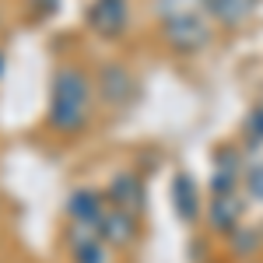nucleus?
Instances as JSON below:
<instances>
[{
	"mask_svg": "<svg viewBox=\"0 0 263 263\" xmlns=\"http://www.w3.org/2000/svg\"><path fill=\"white\" fill-rule=\"evenodd\" d=\"M91 102H95V81L78 63H60L49 78V105L46 123L60 137H78L91 123Z\"/></svg>",
	"mask_w": 263,
	"mask_h": 263,
	"instance_id": "1",
	"label": "nucleus"
},
{
	"mask_svg": "<svg viewBox=\"0 0 263 263\" xmlns=\"http://www.w3.org/2000/svg\"><path fill=\"white\" fill-rule=\"evenodd\" d=\"M162 32H165V42L176 53H197L211 42V25H207L200 7H190V11L162 18Z\"/></svg>",
	"mask_w": 263,
	"mask_h": 263,
	"instance_id": "2",
	"label": "nucleus"
},
{
	"mask_svg": "<svg viewBox=\"0 0 263 263\" xmlns=\"http://www.w3.org/2000/svg\"><path fill=\"white\" fill-rule=\"evenodd\" d=\"M95 99L109 109H126L137 102V78L123 63H102L95 74Z\"/></svg>",
	"mask_w": 263,
	"mask_h": 263,
	"instance_id": "3",
	"label": "nucleus"
},
{
	"mask_svg": "<svg viewBox=\"0 0 263 263\" xmlns=\"http://www.w3.org/2000/svg\"><path fill=\"white\" fill-rule=\"evenodd\" d=\"M84 21L102 39H120L130 25V0H91L84 11Z\"/></svg>",
	"mask_w": 263,
	"mask_h": 263,
	"instance_id": "4",
	"label": "nucleus"
},
{
	"mask_svg": "<svg viewBox=\"0 0 263 263\" xmlns=\"http://www.w3.org/2000/svg\"><path fill=\"white\" fill-rule=\"evenodd\" d=\"M105 203L116 207V211H126V214H144V203H147V190H144V179L137 172H116L112 179L105 182Z\"/></svg>",
	"mask_w": 263,
	"mask_h": 263,
	"instance_id": "5",
	"label": "nucleus"
},
{
	"mask_svg": "<svg viewBox=\"0 0 263 263\" xmlns=\"http://www.w3.org/2000/svg\"><path fill=\"white\" fill-rule=\"evenodd\" d=\"M99 235L112 253L134 249L137 239H141V218L126 214V211H116V207H105V214H102V221H99Z\"/></svg>",
	"mask_w": 263,
	"mask_h": 263,
	"instance_id": "6",
	"label": "nucleus"
},
{
	"mask_svg": "<svg viewBox=\"0 0 263 263\" xmlns=\"http://www.w3.org/2000/svg\"><path fill=\"white\" fill-rule=\"evenodd\" d=\"M105 207H109V203H105V193L95 190V186H78V190H70V197L63 203L67 221L95 228V232H99V221H102V214H105Z\"/></svg>",
	"mask_w": 263,
	"mask_h": 263,
	"instance_id": "7",
	"label": "nucleus"
},
{
	"mask_svg": "<svg viewBox=\"0 0 263 263\" xmlns=\"http://www.w3.org/2000/svg\"><path fill=\"white\" fill-rule=\"evenodd\" d=\"M67 249H70V263H112V249L102 242L95 228L84 224L67 228Z\"/></svg>",
	"mask_w": 263,
	"mask_h": 263,
	"instance_id": "8",
	"label": "nucleus"
},
{
	"mask_svg": "<svg viewBox=\"0 0 263 263\" xmlns=\"http://www.w3.org/2000/svg\"><path fill=\"white\" fill-rule=\"evenodd\" d=\"M203 14H211L214 21H221L228 28L242 25L253 11H256V0H197Z\"/></svg>",
	"mask_w": 263,
	"mask_h": 263,
	"instance_id": "9",
	"label": "nucleus"
},
{
	"mask_svg": "<svg viewBox=\"0 0 263 263\" xmlns=\"http://www.w3.org/2000/svg\"><path fill=\"white\" fill-rule=\"evenodd\" d=\"M207 221H211L214 232H224V235H228L232 228H239V224H242V203H239V197H235V193L214 197L211 211H207Z\"/></svg>",
	"mask_w": 263,
	"mask_h": 263,
	"instance_id": "10",
	"label": "nucleus"
},
{
	"mask_svg": "<svg viewBox=\"0 0 263 263\" xmlns=\"http://www.w3.org/2000/svg\"><path fill=\"white\" fill-rule=\"evenodd\" d=\"M172 200H176V211H179L182 221H197L200 218V193H197V182L190 179V176H176Z\"/></svg>",
	"mask_w": 263,
	"mask_h": 263,
	"instance_id": "11",
	"label": "nucleus"
},
{
	"mask_svg": "<svg viewBox=\"0 0 263 263\" xmlns=\"http://www.w3.org/2000/svg\"><path fill=\"white\" fill-rule=\"evenodd\" d=\"M228 242H232V253H235V256H253V249H260V232H256V228H242V224H239V228H232V232H228Z\"/></svg>",
	"mask_w": 263,
	"mask_h": 263,
	"instance_id": "12",
	"label": "nucleus"
},
{
	"mask_svg": "<svg viewBox=\"0 0 263 263\" xmlns=\"http://www.w3.org/2000/svg\"><path fill=\"white\" fill-rule=\"evenodd\" d=\"M246 190H249L253 200H263V162L249 165V172H246Z\"/></svg>",
	"mask_w": 263,
	"mask_h": 263,
	"instance_id": "13",
	"label": "nucleus"
},
{
	"mask_svg": "<svg viewBox=\"0 0 263 263\" xmlns=\"http://www.w3.org/2000/svg\"><path fill=\"white\" fill-rule=\"evenodd\" d=\"M246 130H249L256 141H263V102L253 109V116H249V123H246Z\"/></svg>",
	"mask_w": 263,
	"mask_h": 263,
	"instance_id": "14",
	"label": "nucleus"
},
{
	"mask_svg": "<svg viewBox=\"0 0 263 263\" xmlns=\"http://www.w3.org/2000/svg\"><path fill=\"white\" fill-rule=\"evenodd\" d=\"M32 7H35V14H39V18H46V14H57L60 0H32Z\"/></svg>",
	"mask_w": 263,
	"mask_h": 263,
	"instance_id": "15",
	"label": "nucleus"
},
{
	"mask_svg": "<svg viewBox=\"0 0 263 263\" xmlns=\"http://www.w3.org/2000/svg\"><path fill=\"white\" fill-rule=\"evenodd\" d=\"M4 63H7V57H4V49H0V78H4Z\"/></svg>",
	"mask_w": 263,
	"mask_h": 263,
	"instance_id": "16",
	"label": "nucleus"
}]
</instances>
